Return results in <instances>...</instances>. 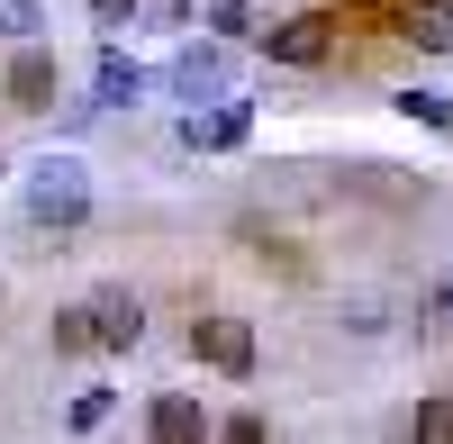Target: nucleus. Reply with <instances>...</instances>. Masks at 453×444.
<instances>
[{"mask_svg":"<svg viewBox=\"0 0 453 444\" xmlns=\"http://www.w3.org/2000/svg\"><path fill=\"white\" fill-rule=\"evenodd\" d=\"M19 209H27V227H82V218H91V172L73 155H46L27 172V200Z\"/></svg>","mask_w":453,"mask_h":444,"instance_id":"1","label":"nucleus"},{"mask_svg":"<svg viewBox=\"0 0 453 444\" xmlns=\"http://www.w3.org/2000/svg\"><path fill=\"white\" fill-rule=\"evenodd\" d=\"M263 55H273V64H299V73H309V64H326V55H335V19H326V10L273 19V27H263Z\"/></svg>","mask_w":453,"mask_h":444,"instance_id":"2","label":"nucleus"},{"mask_svg":"<svg viewBox=\"0 0 453 444\" xmlns=\"http://www.w3.org/2000/svg\"><path fill=\"white\" fill-rule=\"evenodd\" d=\"M55 82H64V73H55V55L36 46V36H19L10 73H0V100H10V109H27V119H36V109H55Z\"/></svg>","mask_w":453,"mask_h":444,"instance_id":"3","label":"nucleus"},{"mask_svg":"<svg viewBox=\"0 0 453 444\" xmlns=\"http://www.w3.org/2000/svg\"><path fill=\"white\" fill-rule=\"evenodd\" d=\"M91 345L100 354H136L145 345V300H136V290H91Z\"/></svg>","mask_w":453,"mask_h":444,"instance_id":"4","label":"nucleus"},{"mask_svg":"<svg viewBox=\"0 0 453 444\" xmlns=\"http://www.w3.org/2000/svg\"><path fill=\"white\" fill-rule=\"evenodd\" d=\"M191 354L218 363L226 381H254V326L245 318H191Z\"/></svg>","mask_w":453,"mask_h":444,"instance_id":"5","label":"nucleus"},{"mask_svg":"<svg viewBox=\"0 0 453 444\" xmlns=\"http://www.w3.org/2000/svg\"><path fill=\"white\" fill-rule=\"evenodd\" d=\"M164 82H173L181 100H218V91H226V36H209V46H181Z\"/></svg>","mask_w":453,"mask_h":444,"instance_id":"6","label":"nucleus"},{"mask_svg":"<svg viewBox=\"0 0 453 444\" xmlns=\"http://www.w3.org/2000/svg\"><path fill=\"white\" fill-rule=\"evenodd\" d=\"M390 27H399L418 55H453V0H399Z\"/></svg>","mask_w":453,"mask_h":444,"instance_id":"7","label":"nucleus"},{"mask_svg":"<svg viewBox=\"0 0 453 444\" xmlns=\"http://www.w3.org/2000/svg\"><path fill=\"white\" fill-rule=\"evenodd\" d=\"M245 127H254V109H245V100H218L209 119H200V109L181 119V145H200V155H226V145H245Z\"/></svg>","mask_w":453,"mask_h":444,"instance_id":"8","label":"nucleus"},{"mask_svg":"<svg viewBox=\"0 0 453 444\" xmlns=\"http://www.w3.org/2000/svg\"><path fill=\"white\" fill-rule=\"evenodd\" d=\"M209 426H218V417L200 409L191 390H164L155 409H145V435H164V444H191V435H209Z\"/></svg>","mask_w":453,"mask_h":444,"instance_id":"9","label":"nucleus"},{"mask_svg":"<svg viewBox=\"0 0 453 444\" xmlns=\"http://www.w3.org/2000/svg\"><path fill=\"white\" fill-rule=\"evenodd\" d=\"M91 100H100V109H136V100H145V64H127L119 46H109L100 73H91Z\"/></svg>","mask_w":453,"mask_h":444,"instance_id":"10","label":"nucleus"},{"mask_svg":"<svg viewBox=\"0 0 453 444\" xmlns=\"http://www.w3.org/2000/svg\"><path fill=\"white\" fill-rule=\"evenodd\" d=\"M46 345H55V354H100V345H91V309H55Z\"/></svg>","mask_w":453,"mask_h":444,"instance_id":"11","label":"nucleus"},{"mask_svg":"<svg viewBox=\"0 0 453 444\" xmlns=\"http://www.w3.org/2000/svg\"><path fill=\"white\" fill-rule=\"evenodd\" d=\"M209 36H226V46L254 36V0H209Z\"/></svg>","mask_w":453,"mask_h":444,"instance_id":"12","label":"nucleus"},{"mask_svg":"<svg viewBox=\"0 0 453 444\" xmlns=\"http://www.w3.org/2000/svg\"><path fill=\"white\" fill-rule=\"evenodd\" d=\"M408 435H453V399H418V409H408Z\"/></svg>","mask_w":453,"mask_h":444,"instance_id":"13","label":"nucleus"},{"mask_svg":"<svg viewBox=\"0 0 453 444\" xmlns=\"http://www.w3.org/2000/svg\"><path fill=\"white\" fill-rule=\"evenodd\" d=\"M36 27H46L36 0H0V36H10V46H19V36H36Z\"/></svg>","mask_w":453,"mask_h":444,"instance_id":"14","label":"nucleus"},{"mask_svg":"<svg viewBox=\"0 0 453 444\" xmlns=\"http://www.w3.org/2000/svg\"><path fill=\"white\" fill-rule=\"evenodd\" d=\"M399 109H408V119H426V127H444V136H453V100H435V91H399Z\"/></svg>","mask_w":453,"mask_h":444,"instance_id":"15","label":"nucleus"},{"mask_svg":"<svg viewBox=\"0 0 453 444\" xmlns=\"http://www.w3.org/2000/svg\"><path fill=\"white\" fill-rule=\"evenodd\" d=\"M109 409H119V399H109V390H82V399H73V426L91 435V426H109Z\"/></svg>","mask_w":453,"mask_h":444,"instance_id":"16","label":"nucleus"},{"mask_svg":"<svg viewBox=\"0 0 453 444\" xmlns=\"http://www.w3.org/2000/svg\"><path fill=\"white\" fill-rule=\"evenodd\" d=\"M218 435H226V444H263V435H273V426H263V417H254V409H236V417H226V426H218Z\"/></svg>","mask_w":453,"mask_h":444,"instance_id":"17","label":"nucleus"},{"mask_svg":"<svg viewBox=\"0 0 453 444\" xmlns=\"http://www.w3.org/2000/svg\"><path fill=\"white\" fill-rule=\"evenodd\" d=\"M136 10H145V0H91V19H100V27H127Z\"/></svg>","mask_w":453,"mask_h":444,"instance_id":"18","label":"nucleus"},{"mask_svg":"<svg viewBox=\"0 0 453 444\" xmlns=\"http://www.w3.org/2000/svg\"><path fill=\"white\" fill-rule=\"evenodd\" d=\"M145 10H155L164 27H181V19H191V0H145Z\"/></svg>","mask_w":453,"mask_h":444,"instance_id":"19","label":"nucleus"}]
</instances>
